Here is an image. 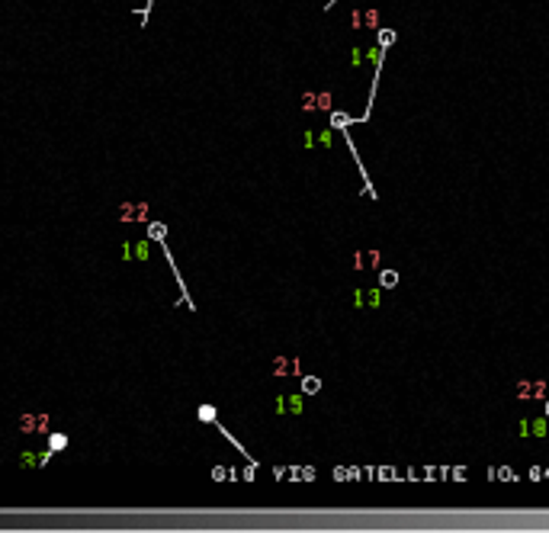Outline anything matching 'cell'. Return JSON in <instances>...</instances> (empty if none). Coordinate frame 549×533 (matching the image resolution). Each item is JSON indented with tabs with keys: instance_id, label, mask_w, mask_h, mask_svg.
Instances as JSON below:
<instances>
[{
	"instance_id": "6da1fadb",
	"label": "cell",
	"mask_w": 549,
	"mask_h": 533,
	"mask_svg": "<svg viewBox=\"0 0 549 533\" xmlns=\"http://www.w3.org/2000/svg\"><path fill=\"white\" fill-rule=\"evenodd\" d=\"M122 257L126 260H148V244L145 241H126V248H122Z\"/></svg>"
},
{
	"instance_id": "7a4b0ae2",
	"label": "cell",
	"mask_w": 549,
	"mask_h": 533,
	"mask_svg": "<svg viewBox=\"0 0 549 533\" xmlns=\"http://www.w3.org/2000/svg\"><path fill=\"white\" fill-rule=\"evenodd\" d=\"M51 456H55L51 450H45V453H23V459H20V462H23V466H29V469H39V466H45V462H48Z\"/></svg>"
},
{
	"instance_id": "3957f363",
	"label": "cell",
	"mask_w": 549,
	"mask_h": 533,
	"mask_svg": "<svg viewBox=\"0 0 549 533\" xmlns=\"http://www.w3.org/2000/svg\"><path fill=\"white\" fill-rule=\"evenodd\" d=\"M196 418H199L203 424H219V421H215V418H219L215 405H199V408H196Z\"/></svg>"
},
{
	"instance_id": "277c9868",
	"label": "cell",
	"mask_w": 549,
	"mask_h": 533,
	"mask_svg": "<svg viewBox=\"0 0 549 533\" xmlns=\"http://www.w3.org/2000/svg\"><path fill=\"white\" fill-rule=\"evenodd\" d=\"M68 447V434H48V450L51 453H61Z\"/></svg>"
},
{
	"instance_id": "5b68a950",
	"label": "cell",
	"mask_w": 549,
	"mask_h": 533,
	"mask_svg": "<svg viewBox=\"0 0 549 533\" xmlns=\"http://www.w3.org/2000/svg\"><path fill=\"white\" fill-rule=\"evenodd\" d=\"M318 389H321V379H318V376H305V379H302V392H305V395H315Z\"/></svg>"
},
{
	"instance_id": "8992f818",
	"label": "cell",
	"mask_w": 549,
	"mask_h": 533,
	"mask_svg": "<svg viewBox=\"0 0 549 533\" xmlns=\"http://www.w3.org/2000/svg\"><path fill=\"white\" fill-rule=\"evenodd\" d=\"M379 283H382V289H392V286H398V273H395V270H382Z\"/></svg>"
},
{
	"instance_id": "52a82bcc",
	"label": "cell",
	"mask_w": 549,
	"mask_h": 533,
	"mask_svg": "<svg viewBox=\"0 0 549 533\" xmlns=\"http://www.w3.org/2000/svg\"><path fill=\"white\" fill-rule=\"evenodd\" d=\"M347 122H350V119H347V116H341V112H334V116H331V126H334V129H344Z\"/></svg>"
},
{
	"instance_id": "ba28073f",
	"label": "cell",
	"mask_w": 549,
	"mask_h": 533,
	"mask_svg": "<svg viewBox=\"0 0 549 533\" xmlns=\"http://www.w3.org/2000/svg\"><path fill=\"white\" fill-rule=\"evenodd\" d=\"M379 36H382V39H379V45H382V48H389V45H392V39H395V32H389V29H386V32H379Z\"/></svg>"
}]
</instances>
